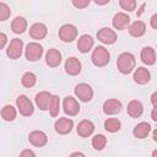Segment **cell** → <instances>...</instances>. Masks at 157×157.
<instances>
[{
    "label": "cell",
    "instance_id": "6da1fadb",
    "mask_svg": "<svg viewBox=\"0 0 157 157\" xmlns=\"http://www.w3.org/2000/svg\"><path fill=\"white\" fill-rule=\"evenodd\" d=\"M135 65H136L135 56H134V54H131L129 52L121 53L117 59V67H118L119 72H121L124 75L130 74L135 69Z\"/></svg>",
    "mask_w": 157,
    "mask_h": 157
},
{
    "label": "cell",
    "instance_id": "7a4b0ae2",
    "mask_svg": "<svg viewBox=\"0 0 157 157\" xmlns=\"http://www.w3.org/2000/svg\"><path fill=\"white\" fill-rule=\"evenodd\" d=\"M91 60H92V63H93L94 66H97V67H103V66H105V65L109 63V60H110V54H109V52H108L104 47L97 45V47L93 49V52H92Z\"/></svg>",
    "mask_w": 157,
    "mask_h": 157
},
{
    "label": "cell",
    "instance_id": "3957f363",
    "mask_svg": "<svg viewBox=\"0 0 157 157\" xmlns=\"http://www.w3.org/2000/svg\"><path fill=\"white\" fill-rule=\"evenodd\" d=\"M16 105H17V109L20 112L21 115L23 117H29L33 114L34 112V107H33V103L31 102V99L25 96V94H20L17 98H16Z\"/></svg>",
    "mask_w": 157,
    "mask_h": 157
},
{
    "label": "cell",
    "instance_id": "277c9868",
    "mask_svg": "<svg viewBox=\"0 0 157 157\" xmlns=\"http://www.w3.org/2000/svg\"><path fill=\"white\" fill-rule=\"evenodd\" d=\"M43 55V47L37 42H31L26 45L25 56L28 61H37Z\"/></svg>",
    "mask_w": 157,
    "mask_h": 157
},
{
    "label": "cell",
    "instance_id": "5b68a950",
    "mask_svg": "<svg viewBox=\"0 0 157 157\" xmlns=\"http://www.w3.org/2000/svg\"><path fill=\"white\" fill-rule=\"evenodd\" d=\"M58 36H59V38H60L64 43H70V42H72L74 39H76V37H77V28H76V26H74V25H71V23L63 25V26L59 28Z\"/></svg>",
    "mask_w": 157,
    "mask_h": 157
},
{
    "label": "cell",
    "instance_id": "8992f818",
    "mask_svg": "<svg viewBox=\"0 0 157 157\" xmlns=\"http://www.w3.org/2000/svg\"><path fill=\"white\" fill-rule=\"evenodd\" d=\"M22 50H23V42H22V39H20V38H13V39H11L10 44L7 45L6 55H7L10 59L16 60V59H20V58H21Z\"/></svg>",
    "mask_w": 157,
    "mask_h": 157
},
{
    "label": "cell",
    "instance_id": "52a82bcc",
    "mask_svg": "<svg viewBox=\"0 0 157 157\" xmlns=\"http://www.w3.org/2000/svg\"><path fill=\"white\" fill-rule=\"evenodd\" d=\"M74 92H75V96L82 102H90L93 97V90L88 83L82 82V83L76 85Z\"/></svg>",
    "mask_w": 157,
    "mask_h": 157
},
{
    "label": "cell",
    "instance_id": "ba28073f",
    "mask_svg": "<svg viewBox=\"0 0 157 157\" xmlns=\"http://www.w3.org/2000/svg\"><path fill=\"white\" fill-rule=\"evenodd\" d=\"M63 109H64L65 114H67L70 117H75L80 112V104H78V102L74 97L67 96L63 101Z\"/></svg>",
    "mask_w": 157,
    "mask_h": 157
},
{
    "label": "cell",
    "instance_id": "9c48e42d",
    "mask_svg": "<svg viewBox=\"0 0 157 157\" xmlns=\"http://www.w3.org/2000/svg\"><path fill=\"white\" fill-rule=\"evenodd\" d=\"M97 39L103 44H113L117 40V33L109 27H103L97 32Z\"/></svg>",
    "mask_w": 157,
    "mask_h": 157
},
{
    "label": "cell",
    "instance_id": "30bf717a",
    "mask_svg": "<svg viewBox=\"0 0 157 157\" xmlns=\"http://www.w3.org/2000/svg\"><path fill=\"white\" fill-rule=\"evenodd\" d=\"M72 128H74V121L70 118H59L54 124L55 131L60 135L69 134L72 130Z\"/></svg>",
    "mask_w": 157,
    "mask_h": 157
},
{
    "label": "cell",
    "instance_id": "8fae6325",
    "mask_svg": "<svg viewBox=\"0 0 157 157\" xmlns=\"http://www.w3.org/2000/svg\"><path fill=\"white\" fill-rule=\"evenodd\" d=\"M123 105H121V102L119 99H115V98H109L107 99L104 103H103V112L107 114V115H114V114H118L120 113Z\"/></svg>",
    "mask_w": 157,
    "mask_h": 157
},
{
    "label": "cell",
    "instance_id": "7c38bea8",
    "mask_svg": "<svg viewBox=\"0 0 157 157\" xmlns=\"http://www.w3.org/2000/svg\"><path fill=\"white\" fill-rule=\"evenodd\" d=\"M28 140H29V142L33 146H36V147H43L48 142V136L42 130H33L32 132H29Z\"/></svg>",
    "mask_w": 157,
    "mask_h": 157
},
{
    "label": "cell",
    "instance_id": "4fadbf2b",
    "mask_svg": "<svg viewBox=\"0 0 157 157\" xmlns=\"http://www.w3.org/2000/svg\"><path fill=\"white\" fill-rule=\"evenodd\" d=\"M76 131H77L78 136H81V137H88L94 131V124L91 120H88V119H83V120H81L77 124Z\"/></svg>",
    "mask_w": 157,
    "mask_h": 157
},
{
    "label": "cell",
    "instance_id": "5bb4252c",
    "mask_svg": "<svg viewBox=\"0 0 157 157\" xmlns=\"http://www.w3.org/2000/svg\"><path fill=\"white\" fill-rule=\"evenodd\" d=\"M129 23H130V17L125 12H118V13H115L114 17H113V20H112L113 27L115 29H118V31L125 29Z\"/></svg>",
    "mask_w": 157,
    "mask_h": 157
},
{
    "label": "cell",
    "instance_id": "9a60e30c",
    "mask_svg": "<svg viewBox=\"0 0 157 157\" xmlns=\"http://www.w3.org/2000/svg\"><path fill=\"white\" fill-rule=\"evenodd\" d=\"M48 33V28L44 23L42 22H37V23H33L31 27H29V36L36 39V40H40L43 39Z\"/></svg>",
    "mask_w": 157,
    "mask_h": 157
},
{
    "label": "cell",
    "instance_id": "2e32d148",
    "mask_svg": "<svg viewBox=\"0 0 157 157\" xmlns=\"http://www.w3.org/2000/svg\"><path fill=\"white\" fill-rule=\"evenodd\" d=\"M81 61L75 58V56H70L66 61H65V71L66 74H69L70 76H76L81 72Z\"/></svg>",
    "mask_w": 157,
    "mask_h": 157
},
{
    "label": "cell",
    "instance_id": "e0dca14e",
    "mask_svg": "<svg viewBox=\"0 0 157 157\" xmlns=\"http://www.w3.org/2000/svg\"><path fill=\"white\" fill-rule=\"evenodd\" d=\"M45 63L50 67L59 66L60 63H61V53L58 49H55V48L49 49L47 52V54H45Z\"/></svg>",
    "mask_w": 157,
    "mask_h": 157
},
{
    "label": "cell",
    "instance_id": "ac0fdd59",
    "mask_svg": "<svg viewBox=\"0 0 157 157\" xmlns=\"http://www.w3.org/2000/svg\"><path fill=\"white\" fill-rule=\"evenodd\" d=\"M52 93L47 92V91H42L39 93L36 94V104L37 107L40 109V110H48L49 109V103H50V99H52Z\"/></svg>",
    "mask_w": 157,
    "mask_h": 157
},
{
    "label": "cell",
    "instance_id": "d6986e66",
    "mask_svg": "<svg viewBox=\"0 0 157 157\" xmlns=\"http://www.w3.org/2000/svg\"><path fill=\"white\" fill-rule=\"evenodd\" d=\"M126 112L131 118H140L144 113V105L140 101L137 99H132L128 103L126 107Z\"/></svg>",
    "mask_w": 157,
    "mask_h": 157
},
{
    "label": "cell",
    "instance_id": "ffe728a7",
    "mask_svg": "<svg viewBox=\"0 0 157 157\" xmlns=\"http://www.w3.org/2000/svg\"><path fill=\"white\" fill-rule=\"evenodd\" d=\"M132 78H134V81H135L136 83H139V85H145V83L150 82V80H151V74H150V71H148L146 67L140 66V67L135 69V72H134Z\"/></svg>",
    "mask_w": 157,
    "mask_h": 157
},
{
    "label": "cell",
    "instance_id": "44dd1931",
    "mask_svg": "<svg viewBox=\"0 0 157 157\" xmlns=\"http://www.w3.org/2000/svg\"><path fill=\"white\" fill-rule=\"evenodd\" d=\"M141 61L145 65H153L156 63V53L152 47H144L140 54Z\"/></svg>",
    "mask_w": 157,
    "mask_h": 157
},
{
    "label": "cell",
    "instance_id": "7402d4cb",
    "mask_svg": "<svg viewBox=\"0 0 157 157\" xmlns=\"http://www.w3.org/2000/svg\"><path fill=\"white\" fill-rule=\"evenodd\" d=\"M93 47V38L90 34H82L77 39V48L81 53H88Z\"/></svg>",
    "mask_w": 157,
    "mask_h": 157
},
{
    "label": "cell",
    "instance_id": "603a6c76",
    "mask_svg": "<svg viewBox=\"0 0 157 157\" xmlns=\"http://www.w3.org/2000/svg\"><path fill=\"white\" fill-rule=\"evenodd\" d=\"M150 131H151V125L146 121H141L137 125H135V128L132 130V135L136 139H145V137H147Z\"/></svg>",
    "mask_w": 157,
    "mask_h": 157
},
{
    "label": "cell",
    "instance_id": "cb8c5ba5",
    "mask_svg": "<svg viewBox=\"0 0 157 157\" xmlns=\"http://www.w3.org/2000/svg\"><path fill=\"white\" fill-rule=\"evenodd\" d=\"M11 29L16 34H22L27 29V20L22 16H17L11 22Z\"/></svg>",
    "mask_w": 157,
    "mask_h": 157
},
{
    "label": "cell",
    "instance_id": "d4e9b609",
    "mask_svg": "<svg viewBox=\"0 0 157 157\" xmlns=\"http://www.w3.org/2000/svg\"><path fill=\"white\" fill-rule=\"evenodd\" d=\"M146 32V25L142 21H135L129 26V33L132 37H142Z\"/></svg>",
    "mask_w": 157,
    "mask_h": 157
},
{
    "label": "cell",
    "instance_id": "484cf974",
    "mask_svg": "<svg viewBox=\"0 0 157 157\" xmlns=\"http://www.w3.org/2000/svg\"><path fill=\"white\" fill-rule=\"evenodd\" d=\"M16 114H17L16 108H15L13 105H11V104H6V105H4L2 109H1V118H2L4 120H6V121H12V120H15Z\"/></svg>",
    "mask_w": 157,
    "mask_h": 157
},
{
    "label": "cell",
    "instance_id": "4316f807",
    "mask_svg": "<svg viewBox=\"0 0 157 157\" xmlns=\"http://www.w3.org/2000/svg\"><path fill=\"white\" fill-rule=\"evenodd\" d=\"M120 128H121V123L117 118H108L104 121V129L108 132H117L120 130Z\"/></svg>",
    "mask_w": 157,
    "mask_h": 157
},
{
    "label": "cell",
    "instance_id": "83f0119b",
    "mask_svg": "<svg viewBox=\"0 0 157 157\" xmlns=\"http://www.w3.org/2000/svg\"><path fill=\"white\" fill-rule=\"evenodd\" d=\"M105 145H107V137L104 135L97 134V135L93 136V139H92V146H93L94 150L102 151L105 147Z\"/></svg>",
    "mask_w": 157,
    "mask_h": 157
},
{
    "label": "cell",
    "instance_id": "f1b7e54d",
    "mask_svg": "<svg viewBox=\"0 0 157 157\" xmlns=\"http://www.w3.org/2000/svg\"><path fill=\"white\" fill-rule=\"evenodd\" d=\"M36 82H37V76H36L33 72H31V71L23 74V76H22V78H21L22 86H25V87H27V88L33 87V86L36 85Z\"/></svg>",
    "mask_w": 157,
    "mask_h": 157
},
{
    "label": "cell",
    "instance_id": "f546056e",
    "mask_svg": "<svg viewBox=\"0 0 157 157\" xmlns=\"http://www.w3.org/2000/svg\"><path fill=\"white\" fill-rule=\"evenodd\" d=\"M49 113L52 117H56L59 114V110H60V99L58 96L53 94L52 96V99H50V103H49Z\"/></svg>",
    "mask_w": 157,
    "mask_h": 157
},
{
    "label": "cell",
    "instance_id": "4dcf8cb0",
    "mask_svg": "<svg viewBox=\"0 0 157 157\" xmlns=\"http://www.w3.org/2000/svg\"><path fill=\"white\" fill-rule=\"evenodd\" d=\"M119 5H120V7L123 10H125L128 12H131V11H134L136 9V5L137 4H136L135 0H120L119 1Z\"/></svg>",
    "mask_w": 157,
    "mask_h": 157
},
{
    "label": "cell",
    "instance_id": "1f68e13d",
    "mask_svg": "<svg viewBox=\"0 0 157 157\" xmlns=\"http://www.w3.org/2000/svg\"><path fill=\"white\" fill-rule=\"evenodd\" d=\"M11 15V10L10 7L5 4V2H0V21H6Z\"/></svg>",
    "mask_w": 157,
    "mask_h": 157
},
{
    "label": "cell",
    "instance_id": "d6a6232c",
    "mask_svg": "<svg viewBox=\"0 0 157 157\" xmlns=\"http://www.w3.org/2000/svg\"><path fill=\"white\" fill-rule=\"evenodd\" d=\"M72 5L77 9H85L90 5V0H72Z\"/></svg>",
    "mask_w": 157,
    "mask_h": 157
},
{
    "label": "cell",
    "instance_id": "836d02e7",
    "mask_svg": "<svg viewBox=\"0 0 157 157\" xmlns=\"http://www.w3.org/2000/svg\"><path fill=\"white\" fill-rule=\"evenodd\" d=\"M20 157H36V153H34L32 150L26 148V150H23V151L20 153Z\"/></svg>",
    "mask_w": 157,
    "mask_h": 157
},
{
    "label": "cell",
    "instance_id": "e575fe53",
    "mask_svg": "<svg viewBox=\"0 0 157 157\" xmlns=\"http://www.w3.org/2000/svg\"><path fill=\"white\" fill-rule=\"evenodd\" d=\"M150 25H151V27H152V28L157 29V13L152 15V17L150 18Z\"/></svg>",
    "mask_w": 157,
    "mask_h": 157
},
{
    "label": "cell",
    "instance_id": "d590c367",
    "mask_svg": "<svg viewBox=\"0 0 157 157\" xmlns=\"http://www.w3.org/2000/svg\"><path fill=\"white\" fill-rule=\"evenodd\" d=\"M0 39H1V43H0V48L2 49V48H5V44H6V39H7V37H6V34H5L4 32H1V33H0Z\"/></svg>",
    "mask_w": 157,
    "mask_h": 157
},
{
    "label": "cell",
    "instance_id": "8d00e7d4",
    "mask_svg": "<svg viewBox=\"0 0 157 157\" xmlns=\"http://www.w3.org/2000/svg\"><path fill=\"white\" fill-rule=\"evenodd\" d=\"M151 118H152L153 121L157 123V105L153 107V109H152V112H151Z\"/></svg>",
    "mask_w": 157,
    "mask_h": 157
},
{
    "label": "cell",
    "instance_id": "74e56055",
    "mask_svg": "<svg viewBox=\"0 0 157 157\" xmlns=\"http://www.w3.org/2000/svg\"><path fill=\"white\" fill-rule=\"evenodd\" d=\"M151 103L153 105H157V91L152 93V96H151Z\"/></svg>",
    "mask_w": 157,
    "mask_h": 157
},
{
    "label": "cell",
    "instance_id": "f35d334b",
    "mask_svg": "<svg viewBox=\"0 0 157 157\" xmlns=\"http://www.w3.org/2000/svg\"><path fill=\"white\" fill-rule=\"evenodd\" d=\"M69 157H86V156H85L82 152H72Z\"/></svg>",
    "mask_w": 157,
    "mask_h": 157
},
{
    "label": "cell",
    "instance_id": "ab89813d",
    "mask_svg": "<svg viewBox=\"0 0 157 157\" xmlns=\"http://www.w3.org/2000/svg\"><path fill=\"white\" fill-rule=\"evenodd\" d=\"M152 137H153V140L157 142V129L153 130V132H152Z\"/></svg>",
    "mask_w": 157,
    "mask_h": 157
},
{
    "label": "cell",
    "instance_id": "60d3db41",
    "mask_svg": "<svg viewBox=\"0 0 157 157\" xmlns=\"http://www.w3.org/2000/svg\"><path fill=\"white\" fill-rule=\"evenodd\" d=\"M108 2H109V0H105V1H98V0H97V1H96L97 5H105V4H108Z\"/></svg>",
    "mask_w": 157,
    "mask_h": 157
},
{
    "label": "cell",
    "instance_id": "b9f144b4",
    "mask_svg": "<svg viewBox=\"0 0 157 157\" xmlns=\"http://www.w3.org/2000/svg\"><path fill=\"white\" fill-rule=\"evenodd\" d=\"M152 157H157V150H153L152 151Z\"/></svg>",
    "mask_w": 157,
    "mask_h": 157
}]
</instances>
